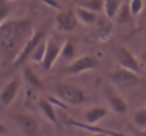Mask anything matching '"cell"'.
<instances>
[{"label":"cell","instance_id":"6da1fadb","mask_svg":"<svg viewBox=\"0 0 146 136\" xmlns=\"http://www.w3.org/2000/svg\"><path fill=\"white\" fill-rule=\"evenodd\" d=\"M31 24L29 20H11L0 24V45L11 48L17 44H24L31 37Z\"/></svg>","mask_w":146,"mask_h":136},{"label":"cell","instance_id":"7a4b0ae2","mask_svg":"<svg viewBox=\"0 0 146 136\" xmlns=\"http://www.w3.org/2000/svg\"><path fill=\"white\" fill-rule=\"evenodd\" d=\"M54 92L61 101L72 106H80L88 101L87 91L74 84H57L54 87Z\"/></svg>","mask_w":146,"mask_h":136},{"label":"cell","instance_id":"3957f363","mask_svg":"<svg viewBox=\"0 0 146 136\" xmlns=\"http://www.w3.org/2000/svg\"><path fill=\"white\" fill-rule=\"evenodd\" d=\"M47 37V31L43 29V30H38L36 33L31 34V37L24 43V44L20 47V51L17 52V55L14 57V60L11 61V65L13 67H23L26 64L27 60H30L31 54L34 52L36 47L40 44L44 38Z\"/></svg>","mask_w":146,"mask_h":136},{"label":"cell","instance_id":"277c9868","mask_svg":"<svg viewBox=\"0 0 146 136\" xmlns=\"http://www.w3.org/2000/svg\"><path fill=\"white\" fill-rule=\"evenodd\" d=\"M115 58H116L118 65H119L121 68L133 71V72H136V74H141V72H142V62L135 57V54H133L129 48H126V47H123V45L118 47L116 51H115Z\"/></svg>","mask_w":146,"mask_h":136},{"label":"cell","instance_id":"5b68a950","mask_svg":"<svg viewBox=\"0 0 146 136\" xmlns=\"http://www.w3.org/2000/svg\"><path fill=\"white\" fill-rule=\"evenodd\" d=\"M98 67V60L97 57L90 55V54H84L75 60L71 61V64L64 70V72L67 75H78L87 71H92Z\"/></svg>","mask_w":146,"mask_h":136},{"label":"cell","instance_id":"8992f818","mask_svg":"<svg viewBox=\"0 0 146 136\" xmlns=\"http://www.w3.org/2000/svg\"><path fill=\"white\" fill-rule=\"evenodd\" d=\"M78 24H80V21H78V17H77L74 9H67V10L58 11L55 16V20H54L55 29L58 31H62V33L74 31Z\"/></svg>","mask_w":146,"mask_h":136},{"label":"cell","instance_id":"52a82bcc","mask_svg":"<svg viewBox=\"0 0 146 136\" xmlns=\"http://www.w3.org/2000/svg\"><path fill=\"white\" fill-rule=\"evenodd\" d=\"M109 80L112 82H115L119 87H125V88H131L139 84L141 81V74H136L133 71L125 70V68H116L113 71L109 72Z\"/></svg>","mask_w":146,"mask_h":136},{"label":"cell","instance_id":"ba28073f","mask_svg":"<svg viewBox=\"0 0 146 136\" xmlns=\"http://www.w3.org/2000/svg\"><path fill=\"white\" fill-rule=\"evenodd\" d=\"M14 121L17 123V126L20 128V131L26 136H37L40 132V125L36 121V118H33L29 113H16L14 115Z\"/></svg>","mask_w":146,"mask_h":136},{"label":"cell","instance_id":"9c48e42d","mask_svg":"<svg viewBox=\"0 0 146 136\" xmlns=\"http://www.w3.org/2000/svg\"><path fill=\"white\" fill-rule=\"evenodd\" d=\"M61 45L54 38H47V47H46V55L41 62V68L44 71H50L52 65L57 62V60L61 55Z\"/></svg>","mask_w":146,"mask_h":136},{"label":"cell","instance_id":"30bf717a","mask_svg":"<svg viewBox=\"0 0 146 136\" xmlns=\"http://www.w3.org/2000/svg\"><path fill=\"white\" fill-rule=\"evenodd\" d=\"M104 94H105L106 102L109 103V106H111V109H112L113 112H116V113H119V115H125V113L128 112V103H126V101L115 90H112V88H105Z\"/></svg>","mask_w":146,"mask_h":136},{"label":"cell","instance_id":"8fae6325","mask_svg":"<svg viewBox=\"0 0 146 136\" xmlns=\"http://www.w3.org/2000/svg\"><path fill=\"white\" fill-rule=\"evenodd\" d=\"M20 90V80L14 78L11 81H9L1 90H0V103L4 106H9L17 96Z\"/></svg>","mask_w":146,"mask_h":136},{"label":"cell","instance_id":"7c38bea8","mask_svg":"<svg viewBox=\"0 0 146 136\" xmlns=\"http://www.w3.org/2000/svg\"><path fill=\"white\" fill-rule=\"evenodd\" d=\"M74 10H75V14H77V17H78L80 24H82V26H85V27H91V26H94L98 21L97 11L88 10V9L81 7V6H77Z\"/></svg>","mask_w":146,"mask_h":136},{"label":"cell","instance_id":"4fadbf2b","mask_svg":"<svg viewBox=\"0 0 146 136\" xmlns=\"http://www.w3.org/2000/svg\"><path fill=\"white\" fill-rule=\"evenodd\" d=\"M108 115V109L105 106H92L84 112V121L88 125H95L99 121H102Z\"/></svg>","mask_w":146,"mask_h":136},{"label":"cell","instance_id":"5bb4252c","mask_svg":"<svg viewBox=\"0 0 146 136\" xmlns=\"http://www.w3.org/2000/svg\"><path fill=\"white\" fill-rule=\"evenodd\" d=\"M21 75H23V80H26V82L37 90H43L44 88V84H43V80L41 77L29 65H23L21 68Z\"/></svg>","mask_w":146,"mask_h":136},{"label":"cell","instance_id":"9a60e30c","mask_svg":"<svg viewBox=\"0 0 146 136\" xmlns=\"http://www.w3.org/2000/svg\"><path fill=\"white\" fill-rule=\"evenodd\" d=\"M38 108H40L41 113L44 115V118H46L48 122L54 123V125L58 123V116H57L55 108H54V105L50 102L48 99H40V101H38Z\"/></svg>","mask_w":146,"mask_h":136},{"label":"cell","instance_id":"2e32d148","mask_svg":"<svg viewBox=\"0 0 146 136\" xmlns=\"http://www.w3.org/2000/svg\"><path fill=\"white\" fill-rule=\"evenodd\" d=\"M123 0H105L104 1V13L108 20H115L116 14L119 13Z\"/></svg>","mask_w":146,"mask_h":136},{"label":"cell","instance_id":"e0dca14e","mask_svg":"<svg viewBox=\"0 0 146 136\" xmlns=\"http://www.w3.org/2000/svg\"><path fill=\"white\" fill-rule=\"evenodd\" d=\"M133 19H135V16L132 14V11L129 9V4L128 3H123L122 7H121V10H119V13L115 17L116 24H119V26H128V24H132L133 23Z\"/></svg>","mask_w":146,"mask_h":136},{"label":"cell","instance_id":"ac0fdd59","mask_svg":"<svg viewBox=\"0 0 146 136\" xmlns=\"http://www.w3.org/2000/svg\"><path fill=\"white\" fill-rule=\"evenodd\" d=\"M77 55V45L72 40H65L62 45H61V58L65 61H72L75 60Z\"/></svg>","mask_w":146,"mask_h":136},{"label":"cell","instance_id":"d6986e66","mask_svg":"<svg viewBox=\"0 0 146 136\" xmlns=\"http://www.w3.org/2000/svg\"><path fill=\"white\" fill-rule=\"evenodd\" d=\"M46 47H47V37H46L40 44L37 45V47H36V50H34V52L31 54L30 60H31L33 62L41 64V62H43V60H44V55H46Z\"/></svg>","mask_w":146,"mask_h":136},{"label":"cell","instance_id":"ffe728a7","mask_svg":"<svg viewBox=\"0 0 146 136\" xmlns=\"http://www.w3.org/2000/svg\"><path fill=\"white\" fill-rule=\"evenodd\" d=\"M104 1L105 0H81L78 3V6L99 13V11H104Z\"/></svg>","mask_w":146,"mask_h":136},{"label":"cell","instance_id":"44dd1931","mask_svg":"<svg viewBox=\"0 0 146 136\" xmlns=\"http://www.w3.org/2000/svg\"><path fill=\"white\" fill-rule=\"evenodd\" d=\"M133 122H135L136 128H139L141 131L146 129V108H141L135 112Z\"/></svg>","mask_w":146,"mask_h":136},{"label":"cell","instance_id":"7402d4cb","mask_svg":"<svg viewBox=\"0 0 146 136\" xmlns=\"http://www.w3.org/2000/svg\"><path fill=\"white\" fill-rule=\"evenodd\" d=\"M11 13V1L10 0H0V24L4 23Z\"/></svg>","mask_w":146,"mask_h":136},{"label":"cell","instance_id":"603a6c76","mask_svg":"<svg viewBox=\"0 0 146 136\" xmlns=\"http://www.w3.org/2000/svg\"><path fill=\"white\" fill-rule=\"evenodd\" d=\"M129 4V9L132 11V14L135 17H139L143 11V7H145V0H129L128 1Z\"/></svg>","mask_w":146,"mask_h":136},{"label":"cell","instance_id":"cb8c5ba5","mask_svg":"<svg viewBox=\"0 0 146 136\" xmlns=\"http://www.w3.org/2000/svg\"><path fill=\"white\" fill-rule=\"evenodd\" d=\"M141 62H142L143 67H146V47L142 50V52H141Z\"/></svg>","mask_w":146,"mask_h":136},{"label":"cell","instance_id":"d4e9b609","mask_svg":"<svg viewBox=\"0 0 146 136\" xmlns=\"http://www.w3.org/2000/svg\"><path fill=\"white\" fill-rule=\"evenodd\" d=\"M47 6H50V7H58V3L57 1H54V0H43Z\"/></svg>","mask_w":146,"mask_h":136},{"label":"cell","instance_id":"484cf974","mask_svg":"<svg viewBox=\"0 0 146 136\" xmlns=\"http://www.w3.org/2000/svg\"><path fill=\"white\" fill-rule=\"evenodd\" d=\"M6 133H7V128H6V125L3 122H0V136L6 135Z\"/></svg>","mask_w":146,"mask_h":136},{"label":"cell","instance_id":"4316f807","mask_svg":"<svg viewBox=\"0 0 146 136\" xmlns=\"http://www.w3.org/2000/svg\"><path fill=\"white\" fill-rule=\"evenodd\" d=\"M139 17H141L142 23H143V24H146V0H145V7H143V11H142V14H141Z\"/></svg>","mask_w":146,"mask_h":136},{"label":"cell","instance_id":"83f0119b","mask_svg":"<svg viewBox=\"0 0 146 136\" xmlns=\"http://www.w3.org/2000/svg\"><path fill=\"white\" fill-rule=\"evenodd\" d=\"M138 136H146V129H143V131H141V132L138 133Z\"/></svg>","mask_w":146,"mask_h":136},{"label":"cell","instance_id":"f1b7e54d","mask_svg":"<svg viewBox=\"0 0 146 136\" xmlns=\"http://www.w3.org/2000/svg\"><path fill=\"white\" fill-rule=\"evenodd\" d=\"M141 30H146V24H143V26L141 27Z\"/></svg>","mask_w":146,"mask_h":136},{"label":"cell","instance_id":"f546056e","mask_svg":"<svg viewBox=\"0 0 146 136\" xmlns=\"http://www.w3.org/2000/svg\"><path fill=\"white\" fill-rule=\"evenodd\" d=\"M10 1H13V0H10Z\"/></svg>","mask_w":146,"mask_h":136}]
</instances>
